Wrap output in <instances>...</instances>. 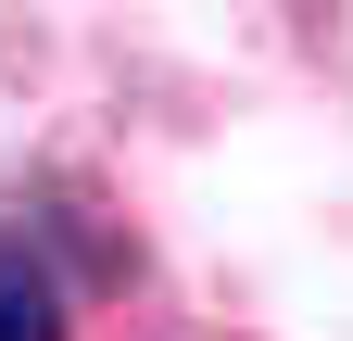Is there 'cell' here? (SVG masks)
<instances>
[{"label": "cell", "mask_w": 353, "mask_h": 341, "mask_svg": "<svg viewBox=\"0 0 353 341\" xmlns=\"http://www.w3.org/2000/svg\"><path fill=\"white\" fill-rule=\"evenodd\" d=\"M0 341H76V304L26 228H0Z\"/></svg>", "instance_id": "1"}]
</instances>
